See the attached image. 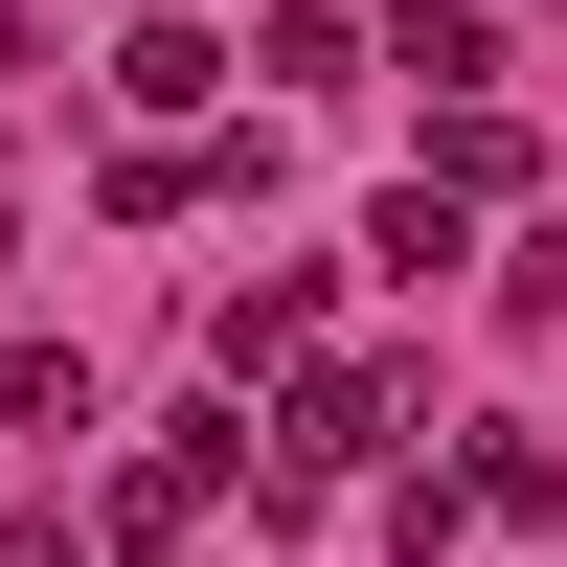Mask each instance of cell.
<instances>
[{
    "label": "cell",
    "instance_id": "obj_1",
    "mask_svg": "<svg viewBox=\"0 0 567 567\" xmlns=\"http://www.w3.org/2000/svg\"><path fill=\"white\" fill-rule=\"evenodd\" d=\"M386 432H409V363H296V432H272V499H296V477H363Z\"/></svg>",
    "mask_w": 567,
    "mask_h": 567
},
{
    "label": "cell",
    "instance_id": "obj_2",
    "mask_svg": "<svg viewBox=\"0 0 567 567\" xmlns=\"http://www.w3.org/2000/svg\"><path fill=\"white\" fill-rule=\"evenodd\" d=\"M432 182H454V205H523V182H545V136L499 114V91H454V114H432Z\"/></svg>",
    "mask_w": 567,
    "mask_h": 567
},
{
    "label": "cell",
    "instance_id": "obj_3",
    "mask_svg": "<svg viewBox=\"0 0 567 567\" xmlns=\"http://www.w3.org/2000/svg\"><path fill=\"white\" fill-rule=\"evenodd\" d=\"M227 454H250V432H159V454L114 477V545H182V523H205V477H227Z\"/></svg>",
    "mask_w": 567,
    "mask_h": 567
},
{
    "label": "cell",
    "instance_id": "obj_4",
    "mask_svg": "<svg viewBox=\"0 0 567 567\" xmlns=\"http://www.w3.org/2000/svg\"><path fill=\"white\" fill-rule=\"evenodd\" d=\"M363 250L432 296V272H477V205H454V182H386V205H363Z\"/></svg>",
    "mask_w": 567,
    "mask_h": 567
},
{
    "label": "cell",
    "instance_id": "obj_5",
    "mask_svg": "<svg viewBox=\"0 0 567 567\" xmlns=\"http://www.w3.org/2000/svg\"><path fill=\"white\" fill-rule=\"evenodd\" d=\"M296 341H318V272H250V296L205 318V363H227V386H250V363H296Z\"/></svg>",
    "mask_w": 567,
    "mask_h": 567
},
{
    "label": "cell",
    "instance_id": "obj_6",
    "mask_svg": "<svg viewBox=\"0 0 567 567\" xmlns=\"http://www.w3.org/2000/svg\"><path fill=\"white\" fill-rule=\"evenodd\" d=\"M386 69H432V114H454V91L499 69V23H477V0H409V23H386Z\"/></svg>",
    "mask_w": 567,
    "mask_h": 567
},
{
    "label": "cell",
    "instance_id": "obj_7",
    "mask_svg": "<svg viewBox=\"0 0 567 567\" xmlns=\"http://www.w3.org/2000/svg\"><path fill=\"white\" fill-rule=\"evenodd\" d=\"M545 499H567V454H545V432H477V477H454V523H545Z\"/></svg>",
    "mask_w": 567,
    "mask_h": 567
},
{
    "label": "cell",
    "instance_id": "obj_8",
    "mask_svg": "<svg viewBox=\"0 0 567 567\" xmlns=\"http://www.w3.org/2000/svg\"><path fill=\"white\" fill-rule=\"evenodd\" d=\"M114 91H136V114H205V91H227V45H205V23H136V69H114Z\"/></svg>",
    "mask_w": 567,
    "mask_h": 567
},
{
    "label": "cell",
    "instance_id": "obj_9",
    "mask_svg": "<svg viewBox=\"0 0 567 567\" xmlns=\"http://www.w3.org/2000/svg\"><path fill=\"white\" fill-rule=\"evenodd\" d=\"M0 432H91V386H69L45 341H0Z\"/></svg>",
    "mask_w": 567,
    "mask_h": 567
},
{
    "label": "cell",
    "instance_id": "obj_10",
    "mask_svg": "<svg viewBox=\"0 0 567 567\" xmlns=\"http://www.w3.org/2000/svg\"><path fill=\"white\" fill-rule=\"evenodd\" d=\"M0 567H69V523H0Z\"/></svg>",
    "mask_w": 567,
    "mask_h": 567
}]
</instances>
